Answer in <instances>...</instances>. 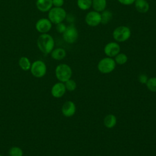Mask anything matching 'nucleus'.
I'll list each match as a JSON object with an SVG mask.
<instances>
[{
	"instance_id": "obj_1",
	"label": "nucleus",
	"mask_w": 156,
	"mask_h": 156,
	"mask_svg": "<svg viewBox=\"0 0 156 156\" xmlns=\"http://www.w3.org/2000/svg\"><path fill=\"white\" fill-rule=\"evenodd\" d=\"M54 40L52 37L46 34H42L39 35L37 44L40 51L45 55L50 54L54 48Z\"/></svg>"
},
{
	"instance_id": "obj_2",
	"label": "nucleus",
	"mask_w": 156,
	"mask_h": 156,
	"mask_svg": "<svg viewBox=\"0 0 156 156\" xmlns=\"http://www.w3.org/2000/svg\"><path fill=\"white\" fill-rule=\"evenodd\" d=\"M56 78L59 82L65 83L71 78L73 71L71 68L67 64L61 63L58 65L55 69Z\"/></svg>"
},
{
	"instance_id": "obj_3",
	"label": "nucleus",
	"mask_w": 156,
	"mask_h": 156,
	"mask_svg": "<svg viewBox=\"0 0 156 156\" xmlns=\"http://www.w3.org/2000/svg\"><path fill=\"white\" fill-rule=\"evenodd\" d=\"M115 60L112 57H105L102 58L98 64V71L102 74H108L112 73L116 67Z\"/></svg>"
},
{
	"instance_id": "obj_4",
	"label": "nucleus",
	"mask_w": 156,
	"mask_h": 156,
	"mask_svg": "<svg viewBox=\"0 0 156 156\" xmlns=\"http://www.w3.org/2000/svg\"><path fill=\"white\" fill-rule=\"evenodd\" d=\"M66 11L62 7H54L49 11L48 19L55 24L62 23L66 18Z\"/></svg>"
},
{
	"instance_id": "obj_5",
	"label": "nucleus",
	"mask_w": 156,
	"mask_h": 156,
	"mask_svg": "<svg viewBox=\"0 0 156 156\" xmlns=\"http://www.w3.org/2000/svg\"><path fill=\"white\" fill-rule=\"evenodd\" d=\"M31 74L35 77L41 78L45 76L47 71V67L44 62L42 60H36L31 64Z\"/></svg>"
},
{
	"instance_id": "obj_6",
	"label": "nucleus",
	"mask_w": 156,
	"mask_h": 156,
	"mask_svg": "<svg viewBox=\"0 0 156 156\" xmlns=\"http://www.w3.org/2000/svg\"><path fill=\"white\" fill-rule=\"evenodd\" d=\"M130 30L126 26H119L116 28L113 32L114 39L119 42H123L128 40L130 36Z\"/></svg>"
},
{
	"instance_id": "obj_7",
	"label": "nucleus",
	"mask_w": 156,
	"mask_h": 156,
	"mask_svg": "<svg viewBox=\"0 0 156 156\" xmlns=\"http://www.w3.org/2000/svg\"><path fill=\"white\" fill-rule=\"evenodd\" d=\"M77 37L78 32L73 24L67 26L65 31L63 33V40L68 43H74L77 40Z\"/></svg>"
},
{
	"instance_id": "obj_8",
	"label": "nucleus",
	"mask_w": 156,
	"mask_h": 156,
	"mask_svg": "<svg viewBox=\"0 0 156 156\" xmlns=\"http://www.w3.org/2000/svg\"><path fill=\"white\" fill-rule=\"evenodd\" d=\"M52 27V23L51 21L45 18L39 19L35 24L36 30L41 34H46Z\"/></svg>"
},
{
	"instance_id": "obj_9",
	"label": "nucleus",
	"mask_w": 156,
	"mask_h": 156,
	"mask_svg": "<svg viewBox=\"0 0 156 156\" xmlns=\"http://www.w3.org/2000/svg\"><path fill=\"white\" fill-rule=\"evenodd\" d=\"M61 111L63 115L65 117H71L76 112V104L71 101H67L63 103Z\"/></svg>"
},
{
	"instance_id": "obj_10",
	"label": "nucleus",
	"mask_w": 156,
	"mask_h": 156,
	"mask_svg": "<svg viewBox=\"0 0 156 156\" xmlns=\"http://www.w3.org/2000/svg\"><path fill=\"white\" fill-rule=\"evenodd\" d=\"M85 21L90 26H96L101 22V15L96 11L90 12L86 15Z\"/></svg>"
},
{
	"instance_id": "obj_11",
	"label": "nucleus",
	"mask_w": 156,
	"mask_h": 156,
	"mask_svg": "<svg viewBox=\"0 0 156 156\" xmlns=\"http://www.w3.org/2000/svg\"><path fill=\"white\" fill-rule=\"evenodd\" d=\"M66 88L63 82H58L54 84L51 88V93L53 97L55 98H60L64 96L66 93Z\"/></svg>"
},
{
	"instance_id": "obj_12",
	"label": "nucleus",
	"mask_w": 156,
	"mask_h": 156,
	"mask_svg": "<svg viewBox=\"0 0 156 156\" xmlns=\"http://www.w3.org/2000/svg\"><path fill=\"white\" fill-rule=\"evenodd\" d=\"M120 52L119 45L115 42H110L107 43L104 48V52L105 55L109 57H115Z\"/></svg>"
},
{
	"instance_id": "obj_13",
	"label": "nucleus",
	"mask_w": 156,
	"mask_h": 156,
	"mask_svg": "<svg viewBox=\"0 0 156 156\" xmlns=\"http://www.w3.org/2000/svg\"><path fill=\"white\" fill-rule=\"evenodd\" d=\"M52 0H37L36 6L42 12H49L52 7Z\"/></svg>"
},
{
	"instance_id": "obj_14",
	"label": "nucleus",
	"mask_w": 156,
	"mask_h": 156,
	"mask_svg": "<svg viewBox=\"0 0 156 156\" xmlns=\"http://www.w3.org/2000/svg\"><path fill=\"white\" fill-rule=\"evenodd\" d=\"M104 125L108 129L113 128L117 123V118L113 114H108L104 118Z\"/></svg>"
},
{
	"instance_id": "obj_15",
	"label": "nucleus",
	"mask_w": 156,
	"mask_h": 156,
	"mask_svg": "<svg viewBox=\"0 0 156 156\" xmlns=\"http://www.w3.org/2000/svg\"><path fill=\"white\" fill-rule=\"evenodd\" d=\"M135 8L140 13H146L149 10V5L146 0H135Z\"/></svg>"
},
{
	"instance_id": "obj_16",
	"label": "nucleus",
	"mask_w": 156,
	"mask_h": 156,
	"mask_svg": "<svg viewBox=\"0 0 156 156\" xmlns=\"http://www.w3.org/2000/svg\"><path fill=\"white\" fill-rule=\"evenodd\" d=\"M66 55V52L65 50L61 48H58L54 49L51 52V57L56 60H61L63 59Z\"/></svg>"
},
{
	"instance_id": "obj_17",
	"label": "nucleus",
	"mask_w": 156,
	"mask_h": 156,
	"mask_svg": "<svg viewBox=\"0 0 156 156\" xmlns=\"http://www.w3.org/2000/svg\"><path fill=\"white\" fill-rule=\"evenodd\" d=\"M106 0H92V5L96 12H102L106 7Z\"/></svg>"
},
{
	"instance_id": "obj_18",
	"label": "nucleus",
	"mask_w": 156,
	"mask_h": 156,
	"mask_svg": "<svg viewBox=\"0 0 156 156\" xmlns=\"http://www.w3.org/2000/svg\"><path fill=\"white\" fill-rule=\"evenodd\" d=\"M18 64L23 71H28L31 67V63L27 57H21L18 61Z\"/></svg>"
},
{
	"instance_id": "obj_19",
	"label": "nucleus",
	"mask_w": 156,
	"mask_h": 156,
	"mask_svg": "<svg viewBox=\"0 0 156 156\" xmlns=\"http://www.w3.org/2000/svg\"><path fill=\"white\" fill-rule=\"evenodd\" d=\"M146 85L150 91L156 92V77L149 78Z\"/></svg>"
},
{
	"instance_id": "obj_20",
	"label": "nucleus",
	"mask_w": 156,
	"mask_h": 156,
	"mask_svg": "<svg viewBox=\"0 0 156 156\" xmlns=\"http://www.w3.org/2000/svg\"><path fill=\"white\" fill-rule=\"evenodd\" d=\"M77 5L82 10H87L92 5V0H77Z\"/></svg>"
},
{
	"instance_id": "obj_21",
	"label": "nucleus",
	"mask_w": 156,
	"mask_h": 156,
	"mask_svg": "<svg viewBox=\"0 0 156 156\" xmlns=\"http://www.w3.org/2000/svg\"><path fill=\"white\" fill-rule=\"evenodd\" d=\"M127 61V57L124 53H119L115 57V62L118 65H124Z\"/></svg>"
},
{
	"instance_id": "obj_22",
	"label": "nucleus",
	"mask_w": 156,
	"mask_h": 156,
	"mask_svg": "<svg viewBox=\"0 0 156 156\" xmlns=\"http://www.w3.org/2000/svg\"><path fill=\"white\" fill-rule=\"evenodd\" d=\"M64 83H65L66 90L68 91H73L77 88V83L76 81L72 79L71 78L68 80L67 81H66Z\"/></svg>"
},
{
	"instance_id": "obj_23",
	"label": "nucleus",
	"mask_w": 156,
	"mask_h": 156,
	"mask_svg": "<svg viewBox=\"0 0 156 156\" xmlns=\"http://www.w3.org/2000/svg\"><path fill=\"white\" fill-rule=\"evenodd\" d=\"M9 155V156H23V151L20 147L13 146L10 149Z\"/></svg>"
},
{
	"instance_id": "obj_24",
	"label": "nucleus",
	"mask_w": 156,
	"mask_h": 156,
	"mask_svg": "<svg viewBox=\"0 0 156 156\" xmlns=\"http://www.w3.org/2000/svg\"><path fill=\"white\" fill-rule=\"evenodd\" d=\"M101 15V23L103 24H105L111 20L112 17V14L108 10H105L103 12V13Z\"/></svg>"
},
{
	"instance_id": "obj_25",
	"label": "nucleus",
	"mask_w": 156,
	"mask_h": 156,
	"mask_svg": "<svg viewBox=\"0 0 156 156\" xmlns=\"http://www.w3.org/2000/svg\"><path fill=\"white\" fill-rule=\"evenodd\" d=\"M66 29V26L65 24L64 23H63L62 22L56 24V30H57V31L58 33L63 34V33L65 31Z\"/></svg>"
},
{
	"instance_id": "obj_26",
	"label": "nucleus",
	"mask_w": 156,
	"mask_h": 156,
	"mask_svg": "<svg viewBox=\"0 0 156 156\" xmlns=\"http://www.w3.org/2000/svg\"><path fill=\"white\" fill-rule=\"evenodd\" d=\"M148 77L146 74H141L139 75L138 80L140 83L141 84H146L148 80Z\"/></svg>"
},
{
	"instance_id": "obj_27",
	"label": "nucleus",
	"mask_w": 156,
	"mask_h": 156,
	"mask_svg": "<svg viewBox=\"0 0 156 156\" xmlns=\"http://www.w3.org/2000/svg\"><path fill=\"white\" fill-rule=\"evenodd\" d=\"M64 4V0H52V5L56 7H61Z\"/></svg>"
},
{
	"instance_id": "obj_28",
	"label": "nucleus",
	"mask_w": 156,
	"mask_h": 156,
	"mask_svg": "<svg viewBox=\"0 0 156 156\" xmlns=\"http://www.w3.org/2000/svg\"><path fill=\"white\" fill-rule=\"evenodd\" d=\"M118 1L124 5H130L132 4L135 0H118Z\"/></svg>"
},
{
	"instance_id": "obj_29",
	"label": "nucleus",
	"mask_w": 156,
	"mask_h": 156,
	"mask_svg": "<svg viewBox=\"0 0 156 156\" xmlns=\"http://www.w3.org/2000/svg\"><path fill=\"white\" fill-rule=\"evenodd\" d=\"M96 156H102V155H96Z\"/></svg>"
},
{
	"instance_id": "obj_30",
	"label": "nucleus",
	"mask_w": 156,
	"mask_h": 156,
	"mask_svg": "<svg viewBox=\"0 0 156 156\" xmlns=\"http://www.w3.org/2000/svg\"><path fill=\"white\" fill-rule=\"evenodd\" d=\"M0 156H2V155H1V154H0Z\"/></svg>"
}]
</instances>
